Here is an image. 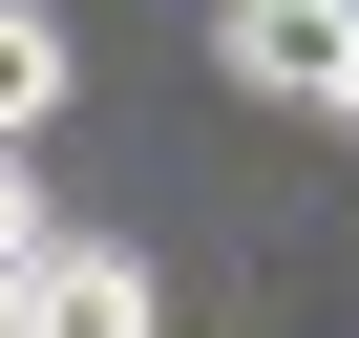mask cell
I'll return each instance as SVG.
<instances>
[{"instance_id":"obj_1","label":"cell","mask_w":359,"mask_h":338,"mask_svg":"<svg viewBox=\"0 0 359 338\" xmlns=\"http://www.w3.org/2000/svg\"><path fill=\"white\" fill-rule=\"evenodd\" d=\"M338 43H359V0H212V64L254 106H338Z\"/></svg>"},{"instance_id":"obj_2","label":"cell","mask_w":359,"mask_h":338,"mask_svg":"<svg viewBox=\"0 0 359 338\" xmlns=\"http://www.w3.org/2000/svg\"><path fill=\"white\" fill-rule=\"evenodd\" d=\"M22 317H43V338H169V275H148L127 233H43V275H22Z\"/></svg>"},{"instance_id":"obj_3","label":"cell","mask_w":359,"mask_h":338,"mask_svg":"<svg viewBox=\"0 0 359 338\" xmlns=\"http://www.w3.org/2000/svg\"><path fill=\"white\" fill-rule=\"evenodd\" d=\"M43 106H64V22H43V0H0V148H22Z\"/></svg>"},{"instance_id":"obj_4","label":"cell","mask_w":359,"mask_h":338,"mask_svg":"<svg viewBox=\"0 0 359 338\" xmlns=\"http://www.w3.org/2000/svg\"><path fill=\"white\" fill-rule=\"evenodd\" d=\"M43 233H64L43 212V148H0V275H43Z\"/></svg>"},{"instance_id":"obj_5","label":"cell","mask_w":359,"mask_h":338,"mask_svg":"<svg viewBox=\"0 0 359 338\" xmlns=\"http://www.w3.org/2000/svg\"><path fill=\"white\" fill-rule=\"evenodd\" d=\"M317 127H359V43H338V106H317Z\"/></svg>"},{"instance_id":"obj_6","label":"cell","mask_w":359,"mask_h":338,"mask_svg":"<svg viewBox=\"0 0 359 338\" xmlns=\"http://www.w3.org/2000/svg\"><path fill=\"white\" fill-rule=\"evenodd\" d=\"M0 338H43V317H22V275H0Z\"/></svg>"}]
</instances>
